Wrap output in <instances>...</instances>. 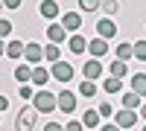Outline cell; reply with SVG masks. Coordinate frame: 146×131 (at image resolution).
<instances>
[{"mask_svg":"<svg viewBox=\"0 0 146 131\" xmlns=\"http://www.w3.org/2000/svg\"><path fill=\"white\" fill-rule=\"evenodd\" d=\"M56 108L62 111V114H73L76 111V93L73 90H62V93H56Z\"/></svg>","mask_w":146,"mask_h":131,"instance_id":"5","label":"cell"},{"mask_svg":"<svg viewBox=\"0 0 146 131\" xmlns=\"http://www.w3.org/2000/svg\"><path fill=\"white\" fill-rule=\"evenodd\" d=\"M108 76H114V79H126V76H129V64H126V61H117V58H114L111 67H108Z\"/></svg>","mask_w":146,"mask_h":131,"instance_id":"17","label":"cell"},{"mask_svg":"<svg viewBox=\"0 0 146 131\" xmlns=\"http://www.w3.org/2000/svg\"><path fill=\"white\" fill-rule=\"evenodd\" d=\"M38 12H41V18H47V20H56L58 15H62V9H58L56 0H41V3H38Z\"/></svg>","mask_w":146,"mask_h":131,"instance_id":"11","label":"cell"},{"mask_svg":"<svg viewBox=\"0 0 146 131\" xmlns=\"http://www.w3.org/2000/svg\"><path fill=\"white\" fill-rule=\"evenodd\" d=\"M41 58H44V47L41 44H23V61L29 67H38Z\"/></svg>","mask_w":146,"mask_h":131,"instance_id":"7","label":"cell"},{"mask_svg":"<svg viewBox=\"0 0 146 131\" xmlns=\"http://www.w3.org/2000/svg\"><path fill=\"white\" fill-rule=\"evenodd\" d=\"M50 76H53L56 82H62V85H67V82H73L76 70H73V64H67V61H56L53 70H50Z\"/></svg>","mask_w":146,"mask_h":131,"instance_id":"3","label":"cell"},{"mask_svg":"<svg viewBox=\"0 0 146 131\" xmlns=\"http://www.w3.org/2000/svg\"><path fill=\"white\" fill-rule=\"evenodd\" d=\"M32 108L38 111V114H50V111H56V93H50V90H38L32 96Z\"/></svg>","mask_w":146,"mask_h":131,"instance_id":"2","label":"cell"},{"mask_svg":"<svg viewBox=\"0 0 146 131\" xmlns=\"http://www.w3.org/2000/svg\"><path fill=\"white\" fill-rule=\"evenodd\" d=\"M100 131H123V128H117V125H114V122H108V125H102V128H100Z\"/></svg>","mask_w":146,"mask_h":131,"instance_id":"34","label":"cell"},{"mask_svg":"<svg viewBox=\"0 0 146 131\" xmlns=\"http://www.w3.org/2000/svg\"><path fill=\"white\" fill-rule=\"evenodd\" d=\"M100 12H105V18H114L120 12V3L117 0H100Z\"/></svg>","mask_w":146,"mask_h":131,"instance_id":"23","label":"cell"},{"mask_svg":"<svg viewBox=\"0 0 146 131\" xmlns=\"http://www.w3.org/2000/svg\"><path fill=\"white\" fill-rule=\"evenodd\" d=\"M114 125L117 128H135L137 125V111H126V108L114 111Z\"/></svg>","mask_w":146,"mask_h":131,"instance_id":"8","label":"cell"},{"mask_svg":"<svg viewBox=\"0 0 146 131\" xmlns=\"http://www.w3.org/2000/svg\"><path fill=\"white\" fill-rule=\"evenodd\" d=\"M64 131H85V128H82V122H79V120H70V122L64 125Z\"/></svg>","mask_w":146,"mask_h":131,"instance_id":"32","label":"cell"},{"mask_svg":"<svg viewBox=\"0 0 146 131\" xmlns=\"http://www.w3.org/2000/svg\"><path fill=\"white\" fill-rule=\"evenodd\" d=\"M102 73H105V67H102L100 58H85V64H82V76H85V82H96Z\"/></svg>","mask_w":146,"mask_h":131,"instance_id":"4","label":"cell"},{"mask_svg":"<svg viewBox=\"0 0 146 131\" xmlns=\"http://www.w3.org/2000/svg\"><path fill=\"white\" fill-rule=\"evenodd\" d=\"M35 122H38V111H35L32 105H27V108H21L18 120H15V131H32Z\"/></svg>","mask_w":146,"mask_h":131,"instance_id":"1","label":"cell"},{"mask_svg":"<svg viewBox=\"0 0 146 131\" xmlns=\"http://www.w3.org/2000/svg\"><path fill=\"white\" fill-rule=\"evenodd\" d=\"M88 55H91V58H105V55H108V41L91 38V41H88Z\"/></svg>","mask_w":146,"mask_h":131,"instance_id":"10","label":"cell"},{"mask_svg":"<svg viewBox=\"0 0 146 131\" xmlns=\"http://www.w3.org/2000/svg\"><path fill=\"white\" fill-rule=\"evenodd\" d=\"M131 58H135V61H146V41L131 44Z\"/></svg>","mask_w":146,"mask_h":131,"instance_id":"25","label":"cell"},{"mask_svg":"<svg viewBox=\"0 0 146 131\" xmlns=\"http://www.w3.org/2000/svg\"><path fill=\"white\" fill-rule=\"evenodd\" d=\"M140 131H146V125H143V128H140Z\"/></svg>","mask_w":146,"mask_h":131,"instance_id":"39","label":"cell"},{"mask_svg":"<svg viewBox=\"0 0 146 131\" xmlns=\"http://www.w3.org/2000/svg\"><path fill=\"white\" fill-rule=\"evenodd\" d=\"M137 117H143V120H146V102H140V114Z\"/></svg>","mask_w":146,"mask_h":131,"instance_id":"36","label":"cell"},{"mask_svg":"<svg viewBox=\"0 0 146 131\" xmlns=\"http://www.w3.org/2000/svg\"><path fill=\"white\" fill-rule=\"evenodd\" d=\"M64 38H67V32L62 29V23H58V20H53L50 26H47V41H50V44H56V47H58V44H62Z\"/></svg>","mask_w":146,"mask_h":131,"instance_id":"12","label":"cell"},{"mask_svg":"<svg viewBox=\"0 0 146 131\" xmlns=\"http://www.w3.org/2000/svg\"><path fill=\"white\" fill-rule=\"evenodd\" d=\"M0 9H3V0H0Z\"/></svg>","mask_w":146,"mask_h":131,"instance_id":"38","label":"cell"},{"mask_svg":"<svg viewBox=\"0 0 146 131\" xmlns=\"http://www.w3.org/2000/svg\"><path fill=\"white\" fill-rule=\"evenodd\" d=\"M29 82H32L35 88H44L47 82H50V70H44L41 64H38V67H32V76H29Z\"/></svg>","mask_w":146,"mask_h":131,"instance_id":"15","label":"cell"},{"mask_svg":"<svg viewBox=\"0 0 146 131\" xmlns=\"http://www.w3.org/2000/svg\"><path fill=\"white\" fill-rule=\"evenodd\" d=\"M140 102H143V99L137 96V93H131V90H129L126 96H123V102H120V105H123L126 111H137V105H140Z\"/></svg>","mask_w":146,"mask_h":131,"instance_id":"22","label":"cell"},{"mask_svg":"<svg viewBox=\"0 0 146 131\" xmlns=\"http://www.w3.org/2000/svg\"><path fill=\"white\" fill-rule=\"evenodd\" d=\"M29 76H32V67H29L27 61L15 67V82H21V85H29Z\"/></svg>","mask_w":146,"mask_h":131,"instance_id":"20","label":"cell"},{"mask_svg":"<svg viewBox=\"0 0 146 131\" xmlns=\"http://www.w3.org/2000/svg\"><path fill=\"white\" fill-rule=\"evenodd\" d=\"M58 23H62V29H64L67 35H73V32L82 29V15H79V12H64Z\"/></svg>","mask_w":146,"mask_h":131,"instance_id":"9","label":"cell"},{"mask_svg":"<svg viewBox=\"0 0 146 131\" xmlns=\"http://www.w3.org/2000/svg\"><path fill=\"white\" fill-rule=\"evenodd\" d=\"M117 32H120V29H117L114 18H100V20H96V38H102V41H111Z\"/></svg>","mask_w":146,"mask_h":131,"instance_id":"6","label":"cell"},{"mask_svg":"<svg viewBox=\"0 0 146 131\" xmlns=\"http://www.w3.org/2000/svg\"><path fill=\"white\" fill-rule=\"evenodd\" d=\"M114 58H117V61H126V64H129V58H131V44H129V41L117 44V50H114Z\"/></svg>","mask_w":146,"mask_h":131,"instance_id":"21","label":"cell"},{"mask_svg":"<svg viewBox=\"0 0 146 131\" xmlns=\"http://www.w3.org/2000/svg\"><path fill=\"white\" fill-rule=\"evenodd\" d=\"M6 53V41H0V55H3Z\"/></svg>","mask_w":146,"mask_h":131,"instance_id":"37","label":"cell"},{"mask_svg":"<svg viewBox=\"0 0 146 131\" xmlns=\"http://www.w3.org/2000/svg\"><path fill=\"white\" fill-rule=\"evenodd\" d=\"M6 108H9V99H6V96H0V114H3Z\"/></svg>","mask_w":146,"mask_h":131,"instance_id":"35","label":"cell"},{"mask_svg":"<svg viewBox=\"0 0 146 131\" xmlns=\"http://www.w3.org/2000/svg\"><path fill=\"white\" fill-rule=\"evenodd\" d=\"M79 12H100V0H79Z\"/></svg>","mask_w":146,"mask_h":131,"instance_id":"28","label":"cell"},{"mask_svg":"<svg viewBox=\"0 0 146 131\" xmlns=\"http://www.w3.org/2000/svg\"><path fill=\"white\" fill-rule=\"evenodd\" d=\"M129 85H131V93H137L140 99L146 96V73H135V76H131V82H129Z\"/></svg>","mask_w":146,"mask_h":131,"instance_id":"16","label":"cell"},{"mask_svg":"<svg viewBox=\"0 0 146 131\" xmlns=\"http://www.w3.org/2000/svg\"><path fill=\"white\" fill-rule=\"evenodd\" d=\"M96 114H100V117H114V105H108V102H102L100 108H96Z\"/></svg>","mask_w":146,"mask_h":131,"instance_id":"30","label":"cell"},{"mask_svg":"<svg viewBox=\"0 0 146 131\" xmlns=\"http://www.w3.org/2000/svg\"><path fill=\"white\" fill-rule=\"evenodd\" d=\"M100 120H102V117L96 114L94 108H88V111L82 114V120H79V122H82V128H96V125H100Z\"/></svg>","mask_w":146,"mask_h":131,"instance_id":"18","label":"cell"},{"mask_svg":"<svg viewBox=\"0 0 146 131\" xmlns=\"http://www.w3.org/2000/svg\"><path fill=\"white\" fill-rule=\"evenodd\" d=\"M6 58H23V41H18V38H12V41H6V53H3Z\"/></svg>","mask_w":146,"mask_h":131,"instance_id":"14","label":"cell"},{"mask_svg":"<svg viewBox=\"0 0 146 131\" xmlns=\"http://www.w3.org/2000/svg\"><path fill=\"white\" fill-rule=\"evenodd\" d=\"M18 96H21V99H27V102H32V96H35L32 85H21V88H18Z\"/></svg>","mask_w":146,"mask_h":131,"instance_id":"29","label":"cell"},{"mask_svg":"<svg viewBox=\"0 0 146 131\" xmlns=\"http://www.w3.org/2000/svg\"><path fill=\"white\" fill-rule=\"evenodd\" d=\"M102 90L108 93V96H114V93H120V90H123V79H114V76H108V79L102 82Z\"/></svg>","mask_w":146,"mask_h":131,"instance_id":"19","label":"cell"},{"mask_svg":"<svg viewBox=\"0 0 146 131\" xmlns=\"http://www.w3.org/2000/svg\"><path fill=\"white\" fill-rule=\"evenodd\" d=\"M21 3H23V0H3V9H9V12H18V9H21Z\"/></svg>","mask_w":146,"mask_h":131,"instance_id":"31","label":"cell"},{"mask_svg":"<svg viewBox=\"0 0 146 131\" xmlns=\"http://www.w3.org/2000/svg\"><path fill=\"white\" fill-rule=\"evenodd\" d=\"M44 58H47V61H50V64L62 61V50H58L56 44H47V47H44Z\"/></svg>","mask_w":146,"mask_h":131,"instance_id":"24","label":"cell"},{"mask_svg":"<svg viewBox=\"0 0 146 131\" xmlns=\"http://www.w3.org/2000/svg\"><path fill=\"white\" fill-rule=\"evenodd\" d=\"M12 35V20L9 18H0V41H6Z\"/></svg>","mask_w":146,"mask_h":131,"instance_id":"27","label":"cell"},{"mask_svg":"<svg viewBox=\"0 0 146 131\" xmlns=\"http://www.w3.org/2000/svg\"><path fill=\"white\" fill-rule=\"evenodd\" d=\"M67 50L73 55H82L85 50H88V38H85V35H70L67 38Z\"/></svg>","mask_w":146,"mask_h":131,"instance_id":"13","label":"cell"},{"mask_svg":"<svg viewBox=\"0 0 146 131\" xmlns=\"http://www.w3.org/2000/svg\"><path fill=\"white\" fill-rule=\"evenodd\" d=\"M44 131H64V125H62V122H47Z\"/></svg>","mask_w":146,"mask_h":131,"instance_id":"33","label":"cell"},{"mask_svg":"<svg viewBox=\"0 0 146 131\" xmlns=\"http://www.w3.org/2000/svg\"><path fill=\"white\" fill-rule=\"evenodd\" d=\"M79 96L94 99V96H96V85H94V82H79Z\"/></svg>","mask_w":146,"mask_h":131,"instance_id":"26","label":"cell"}]
</instances>
